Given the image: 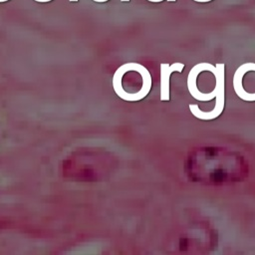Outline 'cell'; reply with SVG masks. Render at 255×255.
<instances>
[{"instance_id": "cell-1", "label": "cell", "mask_w": 255, "mask_h": 255, "mask_svg": "<svg viewBox=\"0 0 255 255\" xmlns=\"http://www.w3.org/2000/svg\"><path fill=\"white\" fill-rule=\"evenodd\" d=\"M114 166V158L109 153L83 148L65 159L63 174L73 180L96 181L107 176Z\"/></svg>"}, {"instance_id": "cell-2", "label": "cell", "mask_w": 255, "mask_h": 255, "mask_svg": "<svg viewBox=\"0 0 255 255\" xmlns=\"http://www.w3.org/2000/svg\"><path fill=\"white\" fill-rule=\"evenodd\" d=\"M249 71H254L255 72V63H245L241 65L235 72L234 77H233V88L237 96L248 102H253L255 101V93H248L244 90L242 80L243 76L249 72Z\"/></svg>"}, {"instance_id": "cell-3", "label": "cell", "mask_w": 255, "mask_h": 255, "mask_svg": "<svg viewBox=\"0 0 255 255\" xmlns=\"http://www.w3.org/2000/svg\"><path fill=\"white\" fill-rule=\"evenodd\" d=\"M184 68L182 63H173L172 65L160 64V100H169V77L172 72L181 73Z\"/></svg>"}, {"instance_id": "cell-4", "label": "cell", "mask_w": 255, "mask_h": 255, "mask_svg": "<svg viewBox=\"0 0 255 255\" xmlns=\"http://www.w3.org/2000/svg\"><path fill=\"white\" fill-rule=\"evenodd\" d=\"M36 2H39V3H46V2H50L52 0H35Z\"/></svg>"}, {"instance_id": "cell-5", "label": "cell", "mask_w": 255, "mask_h": 255, "mask_svg": "<svg viewBox=\"0 0 255 255\" xmlns=\"http://www.w3.org/2000/svg\"><path fill=\"white\" fill-rule=\"evenodd\" d=\"M193 1L199 2V3H205V2H209V1H211V0H193Z\"/></svg>"}, {"instance_id": "cell-6", "label": "cell", "mask_w": 255, "mask_h": 255, "mask_svg": "<svg viewBox=\"0 0 255 255\" xmlns=\"http://www.w3.org/2000/svg\"><path fill=\"white\" fill-rule=\"evenodd\" d=\"M147 1L153 2V3H158V2H161V1H163V0H147Z\"/></svg>"}, {"instance_id": "cell-7", "label": "cell", "mask_w": 255, "mask_h": 255, "mask_svg": "<svg viewBox=\"0 0 255 255\" xmlns=\"http://www.w3.org/2000/svg\"><path fill=\"white\" fill-rule=\"evenodd\" d=\"M93 1L98 2V3H103V2H107V1H109V0H93Z\"/></svg>"}, {"instance_id": "cell-8", "label": "cell", "mask_w": 255, "mask_h": 255, "mask_svg": "<svg viewBox=\"0 0 255 255\" xmlns=\"http://www.w3.org/2000/svg\"><path fill=\"white\" fill-rule=\"evenodd\" d=\"M7 1H9V0H0V3H3V2H7Z\"/></svg>"}, {"instance_id": "cell-9", "label": "cell", "mask_w": 255, "mask_h": 255, "mask_svg": "<svg viewBox=\"0 0 255 255\" xmlns=\"http://www.w3.org/2000/svg\"><path fill=\"white\" fill-rule=\"evenodd\" d=\"M122 2H128V1H129V0H121Z\"/></svg>"}, {"instance_id": "cell-10", "label": "cell", "mask_w": 255, "mask_h": 255, "mask_svg": "<svg viewBox=\"0 0 255 255\" xmlns=\"http://www.w3.org/2000/svg\"><path fill=\"white\" fill-rule=\"evenodd\" d=\"M69 1H71V2H77L78 0H69Z\"/></svg>"}, {"instance_id": "cell-11", "label": "cell", "mask_w": 255, "mask_h": 255, "mask_svg": "<svg viewBox=\"0 0 255 255\" xmlns=\"http://www.w3.org/2000/svg\"><path fill=\"white\" fill-rule=\"evenodd\" d=\"M167 1H169V2H174L175 0H167Z\"/></svg>"}]
</instances>
